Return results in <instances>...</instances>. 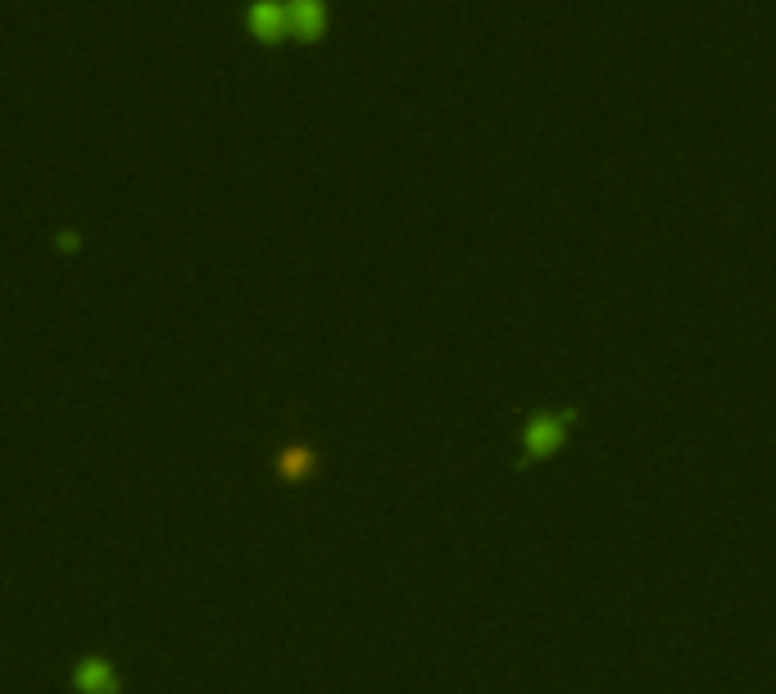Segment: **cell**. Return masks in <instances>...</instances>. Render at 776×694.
Wrapping results in <instances>:
<instances>
[{"label": "cell", "mask_w": 776, "mask_h": 694, "mask_svg": "<svg viewBox=\"0 0 776 694\" xmlns=\"http://www.w3.org/2000/svg\"><path fill=\"white\" fill-rule=\"evenodd\" d=\"M282 19H286V10H282V6H273V0H259V6H251V23H255L259 32H277V28H282Z\"/></svg>", "instance_id": "277c9868"}, {"label": "cell", "mask_w": 776, "mask_h": 694, "mask_svg": "<svg viewBox=\"0 0 776 694\" xmlns=\"http://www.w3.org/2000/svg\"><path fill=\"white\" fill-rule=\"evenodd\" d=\"M73 690L78 694H119V667L101 654H86L73 667Z\"/></svg>", "instance_id": "7a4b0ae2"}, {"label": "cell", "mask_w": 776, "mask_h": 694, "mask_svg": "<svg viewBox=\"0 0 776 694\" xmlns=\"http://www.w3.org/2000/svg\"><path fill=\"white\" fill-rule=\"evenodd\" d=\"M286 19L296 23L300 32H314V28H318V0H290V10H286Z\"/></svg>", "instance_id": "5b68a950"}, {"label": "cell", "mask_w": 776, "mask_h": 694, "mask_svg": "<svg viewBox=\"0 0 776 694\" xmlns=\"http://www.w3.org/2000/svg\"><path fill=\"white\" fill-rule=\"evenodd\" d=\"M572 409H545V414H531L527 431H522V459L527 463H541L550 455H559V445L568 440L572 431Z\"/></svg>", "instance_id": "6da1fadb"}, {"label": "cell", "mask_w": 776, "mask_h": 694, "mask_svg": "<svg viewBox=\"0 0 776 694\" xmlns=\"http://www.w3.org/2000/svg\"><path fill=\"white\" fill-rule=\"evenodd\" d=\"M314 468H318V459H314L309 445H290V450L277 455V472H282V481H290V486H300L305 477H314Z\"/></svg>", "instance_id": "3957f363"}]
</instances>
